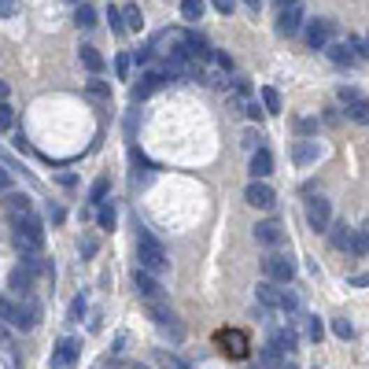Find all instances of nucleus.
<instances>
[{
	"label": "nucleus",
	"mask_w": 369,
	"mask_h": 369,
	"mask_svg": "<svg viewBox=\"0 0 369 369\" xmlns=\"http://www.w3.org/2000/svg\"><path fill=\"white\" fill-rule=\"evenodd\" d=\"M255 296H259V303L266 310H284V314H292L299 303H296V296L292 292H284V288H277L273 281H262L259 288H255Z\"/></svg>",
	"instance_id": "obj_3"
},
{
	"label": "nucleus",
	"mask_w": 369,
	"mask_h": 369,
	"mask_svg": "<svg viewBox=\"0 0 369 369\" xmlns=\"http://www.w3.org/2000/svg\"><path fill=\"white\" fill-rule=\"evenodd\" d=\"M203 0H181V15H184V22H200L203 19Z\"/></svg>",
	"instance_id": "obj_25"
},
{
	"label": "nucleus",
	"mask_w": 369,
	"mask_h": 369,
	"mask_svg": "<svg viewBox=\"0 0 369 369\" xmlns=\"http://www.w3.org/2000/svg\"><path fill=\"white\" fill-rule=\"evenodd\" d=\"M19 11V0H0V19H11Z\"/></svg>",
	"instance_id": "obj_34"
},
{
	"label": "nucleus",
	"mask_w": 369,
	"mask_h": 369,
	"mask_svg": "<svg viewBox=\"0 0 369 369\" xmlns=\"http://www.w3.org/2000/svg\"><path fill=\"white\" fill-rule=\"evenodd\" d=\"M366 48H369V41H366Z\"/></svg>",
	"instance_id": "obj_49"
},
{
	"label": "nucleus",
	"mask_w": 369,
	"mask_h": 369,
	"mask_svg": "<svg viewBox=\"0 0 369 369\" xmlns=\"http://www.w3.org/2000/svg\"><path fill=\"white\" fill-rule=\"evenodd\" d=\"M218 344H222V351L236 354V359H244V354H247V336H244V333H236V328H233V333H222V336H218Z\"/></svg>",
	"instance_id": "obj_19"
},
{
	"label": "nucleus",
	"mask_w": 369,
	"mask_h": 369,
	"mask_svg": "<svg viewBox=\"0 0 369 369\" xmlns=\"http://www.w3.org/2000/svg\"><path fill=\"white\" fill-rule=\"evenodd\" d=\"M328 59H333V63H340V67H344V63H347V67H354V63H359V59H354V48H351V41H347V45H333V48H328Z\"/></svg>",
	"instance_id": "obj_22"
},
{
	"label": "nucleus",
	"mask_w": 369,
	"mask_h": 369,
	"mask_svg": "<svg viewBox=\"0 0 369 369\" xmlns=\"http://www.w3.org/2000/svg\"><path fill=\"white\" fill-rule=\"evenodd\" d=\"M281 369H296V366H292V362H288V366H281Z\"/></svg>",
	"instance_id": "obj_47"
},
{
	"label": "nucleus",
	"mask_w": 369,
	"mask_h": 369,
	"mask_svg": "<svg viewBox=\"0 0 369 369\" xmlns=\"http://www.w3.org/2000/svg\"><path fill=\"white\" fill-rule=\"evenodd\" d=\"M159 85H163V74L159 71H148V74L140 78V85H133V100H148Z\"/></svg>",
	"instance_id": "obj_20"
},
{
	"label": "nucleus",
	"mask_w": 369,
	"mask_h": 369,
	"mask_svg": "<svg viewBox=\"0 0 369 369\" xmlns=\"http://www.w3.org/2000/svg\"><path fill=\"white\" fill-rule=\"evenodd\" d=\"M92 200L89 203H103V196H108V178H96V181H92Z\"/></svg>",
	"instance_id": "obj_28"
},
{
	"label": "nucleus",
	"mask_w": 369,
	"mask_h": 369,
	"mask_svg": "<svg viewBox=\"0 0 369 369\" xmlns=\"http://www.w3.org/2000/svg\"><path fill=\"white\" fill-rule=\"evenodd\" d=\"M8 100V82H0V103Z\"/></svg>",
	"instance_id": "obj_44"
},
{
	"label": "nucleus",
	"mask_w": 369,
	"mask_h": 369,
	"mask_svg": "<svg viewBox=\"0 0 369 369\" xmlns=\"http://www.w3.org/2000/svg\"><path fill=\"white\" fill-rule=\"evenodd\" d=\"M137 259H140V270H148L152 277H155V273H163V270L170 266V259H166V252H163V244L155 240L148 229H140V233H137Z\"/></svg>",
	"instance_id": "obj_1"
},
{
	"label": "nucleus",
	"mask_w": 369,
	"mask_h": 369,
	"mask_svg": "<svg viewBox=\"0 0 369 369\" xmlns=\"http://www.w3.org/2000/svg\"><path fill=\"white\" fill-rule=\"evenodd\" d=\"M262 103H266V111L270 115H281V92H277V89H262Z\"/></svg>",
	"instance_id": "obj_27"
},
{
	"label": "nucleus",
	"mask_w": 369,
	"mask_h": 369,
	"mask_svg": "<svg viewBox=\"0 0 369 369\" xmlns=\"http://www.w3.org/2000/svg\"><path fill=\"white\" fill-rule=\"evenodd\" d=\"M351 284H354V288H366V284H369V273H354Z\"/></svg>",
	"instance_id": "obj_40"
},
{
	"label": "nucleus",
	"mask_w": 369,
	"mask_h": 369,
	"mask_svg": "<svg viewBox=\"0 0 369 369\" xmlns=\"http://www.w3.org/2000/svg\"><path fill=\"white\" fill-rule=\"evenodd\" d=\"M89 92H92V96H100V100H103V96H111V89L103 85V82H89Z\"/></svg>",
	"instance_id": "obj_36"
},
{
	"label": "nucleus",
	"mask_w": 369,
	"mask_h": 369,
	"mask_svg": "<svg viewBox=\"0 0 369 369\" xmlns=\"http://www.w3.org/2000/svg\"><path fill=\"white\" fill-rule=\"evenodd\" d=\"M307 333H310V340H314V344H318V340H321V333H325V328H321V321H318V318H310V325H307Z\"/></svg>",
	"instance_id": "obj_35"
},
{
	"label": "nucleus",
	"mask_w": 369,
	"mask_h": 369,
	"mask_svg": "<svg viewBox=\"0 0 369 369\" xmlns=\"http://www.w3.org/2000/svg\"><path fill=\"white\" fill-rule=\"evenodd\" d=\"M259 133H255V129H247V133H244V144H247V148H259Z\"/></svg>",
	"instance_id": "obj_39"
},
{
	"label": "nucleus",
	"mask_w": 369,
	"mask_h": 369,
	"mask_svg": "<svg viewBox=\"0 0 369 369\" xmlns=\"http://www.w3.org/2000/svg\"><path fill=\"white\" fill-rule=\"evenodd\" d=\"M270 174H273V155L266 148H255L252 152V178L262 181V178H270Z\"/></svg>",
	"instance_id": "obj_18"
},
{
	"label": "nucleus",
	"mask_w": 369,
	"mask_h": 369,
	"mask_svg": "<svg viewBox=\"0 0 369 369\" xmlns=\"http://www.w3.org/2000/svg\"><path fill=\"white\" fill-rule=\"evenodd\" d=\"M292 159H296V166L318 163V159H321V144H318V140H299L296 152H292Z\"/></svg>",
	"instance_id": "obj_17"
},
{
	"label": "nucleus",
	"mask_w": 369,
	"mask_h": 369,
	"mask_svg": "<svg viewBox=\"0 0 369 369\" xmlns=\"http://www.w3.org/2000/svg\"><path fill=\"white\" fill-rule=\"evenodd\" d=\"M333 30H336V22H328V19L310 22V26H307V45H310V48H325L328 37H333Z\"/></svg>",
	"instance_id": "obj_14"
},
{
	"label": "nucleus",
	"mask_w": 369,
	"mask_h": 369,
	"mask_svg": "<svg viewBox=\"0 0 369 369\" xmlns=\"http://www.w3.org/2000/svg\"><path fill=\"white\" fill-rule=\"evenodd\" d=\"M82 314H85V296H78L71 303V321H82Z\"/></svg>",
	"instance_id": "obj_33"
},
{
	"label": "nucleus",
	"mask_w": 369,
	"mask_h": 369,
	"mask_svg": "<svg viewBox=\"0 0 369 369\" xmlns=\"http://www.w3.org/2000/svg\"><path fill=\"white\" fill-rule=\"evenodd\" d=\"M133 281H137V292H140L144 299H148V303H163V284L155 281V277H152L148 270H140V266H137Z\"/></svg>",
	"instance_id": "obj_12"
},
{
	"label": "nucleus",
	"mask_w": 369,
	"mask_h": 369,
	"mask_svg": "<svg viewBox=\"0 0 369 369\" xmlns=\"http://www.w3.org/2000/svg\"><path fill=\"white\" fill-rule=\"evenodd\" d=\"M215 8L222 11V15H229V11H233V0H215Z\"/></svg>",
	"instance_id": "obj_41"
},
{
	"label": "nucleus",
	"mask_w": 369,
	"mask_h": 369,
	"mask_svg": "<svg viewBox=\"0 0 369 369\" xmlns=\"http://www.w3.org/2000/svg\"><path fill=\"white\" fill-rule=\"evenodd\" d=\"M11 226H15V247L22 255H34V252H41V247H45V226L37 222V215L22 218V222H11Z\"/></svg>",
	"instance_id": "obj_2"
},
{
	"label": "nucleus",
	"mask_w": 369,
	"mask_h": 369,
	"mask_svg": "<svg viewBox=\"0 0 369 369\" xmlns=\"http://www.w3.org/2000/svg\"><path fill=\"white\" fill-rule=\"evenodd\" d=\"M37 318H41V307L30 299V296H22V303H15V314H11V325L15 328H34Z\"/></svg>",
	"instance_id": "obj_10"
},
{
	"label": "nucleus",
	"mask_w": 369,
	"mask_h": 369,
	"mask_svg": "<svg viewBox=\"0 0 369 369\" xmlns=\"http://www.w3.org/2000/svg\"><path fill=\"white\" fill-rule=\"evenodd\" d=\"M281 4H284V8H288V4H299V0H281Z\"/></svg>",
	"instance_id": "obj_46"
},
{
	"label": "nucleus",
	"mask_w": 369,
	"mask_h": 369,
	"mask_svg": "<svg viewBox=\"0 0 369 369\" xmlns=\"http://www.w3.org/2000/svg\"><path fill=\"white\" fill-rule=\"evenodd\" d=\"M111 226H115V207L100 203V229H111Z\"/></svg>",
	"instance_id": "obj_30"
},
{
	"label": "nucleus",
	"mask_w": 369,
	"mask_h": 369,
	"mask_svg": "<svg viewBox=\"0 0 369 369\" xmlns=\"http://www.w3.org/2000/svg\"><path fill=\"white\" fill-rule=\"evenodd\" d=\"M262 270H266L270 281H284L288 284L296 277V262L288 255H266V259H262Z\"/></svg>",
	"instance_id": "obj_8"
},
{
	"label": "nucleus",
	"mask_w": 369,
	"mask_h": 369,
	"mask_svg": "<svg viewBox=\"0 0 369 369\" xmlns=\"http://www.w3.org/2000/svg\"><path fill=\"white\" fill-rule=\"evenodd\" d=\"M244 200L252 203V207L266 210V207H273V189H270L266 181H252V184H247V192H244Z\"/></svg>",
	"instance_id": "obj_15"
},
{
	"label": "nucleus",
	"mask_w": 369,
	"mask_h": 369,
	"mask_svg": "<svg viewBox=\"0 0 369 369\" xmlns=\"http://www.w3.org/2000/svg\"><path fill=\"white\" fill-rule=\"evenodd\" d=\"M108 22H111V30H115V34H126V26H122V11H118V8H108Z\"/></svg>",
	"instance_id": "obj_31"
},
{
	"label": "nucleus",
	"mask_w": 369,
	"mask_h": 369,
	"mask_svg": "<svg viewBox=\"0 0 369 369\" xmlns=\"http://www.w3.org/2000/svg\"><path fill=\"white\" fill-rule=\"evenodd\" d=\"M30 288H34V273H30V270H26V266H15V270H11V292L30 296Z\"/></svg>",
	"instance_id": "obj_21"
},
{
	"label": "nucleus",
	"mask_w": 369,
	"mask_h": 369,
	"mask_svg": "<svg viewBox=\"0 0 369 369\" xmlns=\"http://www.w3.org/2000/svg\"><path fill=\"white\" fill-rule=\"evenodd\" d=\"M247 8H252V11H259V8H262V0H247Z\"/></svg>",
	"instance_id": "obj_45"
},
{
	"label": "nucleus",
	"mask_w": 369,
	"mask_h": 369,
	"mask_svg": "<svg viewBox=\"0 0 369 369\" xmlns=\"http://www.w3.org/2000/svg\"><path fill=\"white\" fill-rule=\"evenodd\" d=\"M11 314H15V303L0 296V318H8V321H11Z\"/></svg>",
	"instance_id": "obj_37"
},
{
	"label": "nucleus",
	"mask_w": 369,
	"mask_h": 369,
	"mask_svg": "<svg viewBox=\"0 0 369 369\" xmlns=\"http://www.w3.org/2000/svg\"><path fill=\"white\" fill-rule=\"evenodd\" d=\"M4 210H8L11 222L34 218V203H30V196H26V192H8L4 196Z\"/></svg>",
	"instance_id": "obj_11"
},
{
	"label": "nucleus",
	"mask_w": 369,
	"mask_h": 369,
	"mask_svg": "<svg viewBox=\"0 0 369 369\" xmlns=\"http://www.w3.org/2000/svg\"><path fill=\"white\" fill-rule=\"evenodd\" d=\"M82 63H85L92 74H100V71H103V56H100V52L92 48V45H82Z\"/></svg>",
	"instance_id": "obj_26"
},
{
	"label": "nucleus",
	"mask_w": 369,
	"mask_h": 369,
	"mask_svg": "<svg viewBox=\"0 0 369 369\" xmlns=\"http://www.w3.org/2000/svg\"><path fill=\"white\" fill-rule=\"evenodd\" d=\"M96 19H100V15H96V8L82 0V4H78V19H74V22L82 26V30H92V26H96Z\"/></svg>",
	"instance_id": "obj_24"
},
{
	"label": "nucleus",
	"mask_w": 369,
	"mask_h": 369,
	"mask_svg": "<svg viewBox=\"0 0 369 369\" xmlns=\"http://www.w3.org/2000/svg\"><path fill=\"white\" fill-rule=\"evenodd\" d=\"M359 236H362V244H366V252H369V222H366V226L359 229Z\"/></svg>",
	"instance_id": "obj_43"
},
{
	"label": "nucleus",
	"mask_w": 369,
	"mask_h": 369,
	"mask_svg": "<svg viewBox=\"0 0 369 369\" xmlns=\"http://www.w3.org/2000/svg\"><path fill=\"white\" fill-rule=\"evenodd\" d=\"M255 240L259 244H266V247H277V244H281L284 240V229H281V222H259V226H255Z\"/></svg>",
	"instance_id": "obj_16"
},
{
	"label": "nucleus",
	"mask_w": 369,
	"mask_h": 369,
	"mask_svg": "<svg viewBox=\"0 0 369 369\" xmlns=\"http://www.w3.org/2000/svg\"><path fill=\"white\" fill-rule=\"evenodd\" d=\"M78 354H82V340H74V336H67V340H59L56 347H52V359H48V369H74V362H78Z\"/></svg>",
	"instance_id": "obj_5"
},
{
	"label": "nucleus",
	"mask_w": 369,
	"mask_h": 369,
	"mask_svg": "<svg viewBox=\"0 0 369 369\" xmlns=\"http://www.w3.org/2000/svg\"><path fill=\"white\" fill-rule=\"evenodd\" d=\"M115 71H118V78H122V82H126V78H129V56H118Z\"/></svg>",
	"instance_id": "obj_38"
},
{
	"label": "nucleus",
	"mask_w": 369,
	"mask_h": 369,
	"mask_svg": "<svg viewBox=\"0 0 369 369\" xmlns=\"http://www.w3.org/2000/svg\"><path fill=\"white\" fill-rule=\"evenodd\" d=\"M152 318H155V325H159L163 333H170V340H174V344H181L184 328H181V321L174 318V310H166V303H152Z\"/></svg>",
	"instance_id": "obj_9"
},
{
	"label": "nucleus",
	"mask_w": 369,
	"mask_h": 369,
	"mask_svg": "<svg viewBox=\"0 0 369 369\" xmlns=\"http://www.w3.org/2000/svg\"><path fill=\"white\" fill-rule=\"evenodd\" d=\"M74 4H82V0H74Z\"/></svg>",
	"instance_id": "obj_48"
},
{
	"label": "nucleus",
	"mask_w": 369,
	"mask_h": 369,
	"mask_svg": "<svg viewBox=\"0 0 369 369\" xmlns=\"http://www.w3.org/2000/svg\"><path fill=\"white\" fill-rule=\"evenodd\" d=\"M118 11H122V26H126V30H140V26H144V15H140L137 4H126V8H118Z\"/></svg>",
	"instance_id": "obj_23"
},
{
	"label": "nucleus",
	"mask_w": 369,
	"mask_h": 369,
	"mask_svg": "<svg viewBox=\"0 0 369 369\" xmlns=\"http://www.w3.org/2000/svg\"><path fill=\"white\" fill-rule=\"evenodd\" d=\"M307 222H310V229L325 233L328 222H333V203H328L325 196H310L307 200Z\"/></svg>",
	"instance_id": "obj_7"
},
{
	"label": "nucleus",
	"mask_w": 369,
	"mask_h": 369,
	"mask_svg": "<svg viewBox=\"0 0 369 369\" xmlns=\"http://www.w3.org/2000/svg\"><path fill=\"white\" fill-rule=\"evenodd\" d=\"M333 333H336L340 340H351V336H354V325H351L347 318H336V321H333Z\"/></svg>",
	"instance_id": "obj_29"
},
{
	"label": "nucleus",
	"mask_w": 369,
	"mask_h": 369,
	"mask_svg": "<svg viewBox=\"0 0 369 369\" xmlns=\"http://www.w3.org/2000/svg\"><path fill=\"white\" fill-rule=\"evenodd\" d=\"M340 96V103H344V111H347V118H354V122H366L369 126V100L362 96L359 89H351V85H344L336 92Z\"/></svg>",
	"instance_id": "obj_6"
},
{
	"label": "nucleus",
	"mask_w": 369,
	"mask_h": 369,
	"mask_svg": "<svg viewBox=\"0 0 369 369\" xmlns=\"http://www.w3.org/2000/svg\"><path fill=\"white\" fill-rule=\"evenodd\" d=\"M8 184H11V178H8V166H0V192H8Z\"/></svg>",
	"instance_id": "obj_42"
},
{
	"label": "nucleus",
	"mask_w": 369,
	"mask_h": 369,
	"mask_svg": "<svg viewBox=\"0 0 369 369\" xmlns=\"http://www.w3.org/2000/svg\"><path fill=\"white\" fill-rule=\"evenodd\" d=\"M277 30H281L284 37H296V34L303 30V8H299V4H288V8L281 11V19H277Z\"/></svg>",
	"instance_id": "obj_13"
},
{
	"label": "nucleus",
	"mask_w": 369,
	"mask_h": 369,
	"mask_svg": "<svg viewBox=\"0 0 369 369\" xmlns=\"http://www.w3.org/2000/svg\"><path fill=\"white\" fill-rule=\"evenodd\" d=\"M333 247H340V252H347L351 259L366 255V244H362L359 229H351L347 222H340V226H333Z\"/></svg>",
	"instance_id": "obj_4"
},
{
	"label": "nucleus",
	"mask_w": 369,
	"mask_h": 369,
	"mask_svg": "<svg viewBox=\"0 0 369 369\" xmlns=\"http://www.w3.org/2000/svg\"><path fill=\"white\" fill-rule=\"evenodd\" d=\"M11 122H15V111L8 103H0V129H11Z\"/></svg>",
	"instance_id": "obj_32"
}]
</instances>
